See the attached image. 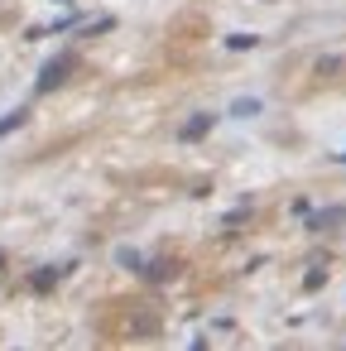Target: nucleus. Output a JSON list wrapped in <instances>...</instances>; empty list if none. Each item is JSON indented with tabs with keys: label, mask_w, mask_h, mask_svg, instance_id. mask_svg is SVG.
Returning <instances> with one entry per match:
<instances>
[{
	"label": "nucleus",
	"mask_w": 346,
	"mask_h": 351,
	"mask_svg": "<svg viewBox=\"0 0 346 351\" xmlns=\"http://www.w3.org/2000/svg\"><path fill=\"white\" fill-rule=\"evenodd\" d=\"M336 221H346V212H317L312 217V226H336Z\"/></svg>",
	"instance_id": "6"
},
{
	"label": "nucleus",
	"mask_w": 346,
	"mask_h": 351,
	"mask_svg": "<svg viewBox=\"0 0 346 351\" xmlns=\"http://www.w3.org/2000/svg\"><path fill=\"white\" fill-rule=\"evenodd\" d=\"M25 116H29V111H10V116H0V135L15 130V125H25Z\"/></svg>",
	"instance_id": "4"
},
{
	"label": "nucleus",
	"mask_w": 346,
	"mask_h": 351,
	"mask_svg": "<svg viewBox=\"0 0 346 351\" xmlns=\"http://www.w3.org/2000/svg\"><path fill=\"white\" fill-rule=\"evenodd\" d=\"M207 130H212V116H193V121H188V125H183L178 135H183V140H202Z\"/></svg>",
	"instance_id": "2"
},
{
	"label": "nucleus",
	"mask_w": 346,
	"mask_h": 351,
	"mask_svg": "<svg viewBox=\"0 0 346 351\" xmlns=\"http://www.w3.org/2000/svg\"><path fill=\"white\" fill-rule=\"evenodd\" d=\"M255 44H260L255 34H231V39H226V49H255Z\"/></svg>",
	"instance_id": "5"
},
{
	"label": "nucleus",
	"mask_w": 346,
	"mask_h": 351,
	"mask_svg": "<svg viewBox=\"0 0 346 351\" xmlns=\"http://www.w3.org/2000/svg\"><path fill=\"white\" fill-rule=\"evenodd\" d=\"M73 68H77V58H73V53L49 58V63H44V73H39V92H58V87L73 77Z\"/></svg>",
	"instance_id": "1"
},
{
	"label": "nucleus",
	"mask_w": 346,
	"mask_h": 351,
	"mask_svg": "<svg viewBox=\"0 0 346 351\" xmlns=\"http://www.w3.org/2000/svg\"><path fill=\"white\" fill-rule=\"evenodd\" d=\"M255 111H260V101H255V97H240V101L231 106V116H255Z\"/></svg>",
	"instance_id": "3"
},
{
	"label": "nucleus",
	"mask_w": 346,
	"mask_h": 351,
	"mask_svg": "<svg viewBox=\"0 0 346 351\" xmlns=\"http://www.w3.org/2000/svg\"><path fill=\"white\" fill-rule=\"evenodd\" d=\"M341 164H346V149H341Z\"/></svg>",
	"instance_id": "7"
}]
</instances>
